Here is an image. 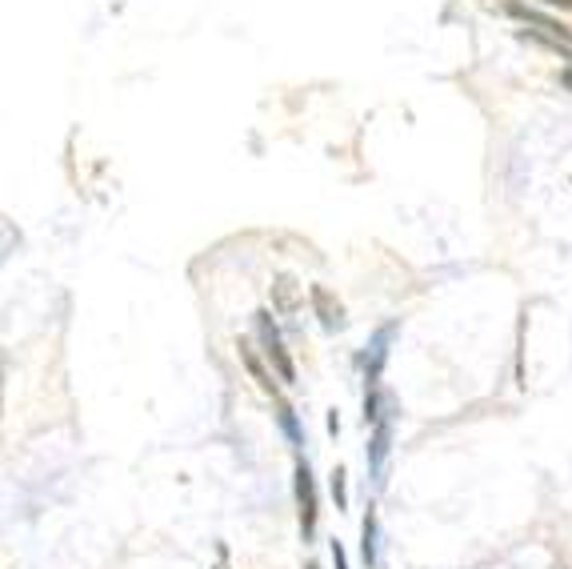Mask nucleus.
<instances>
[{
  "mask_svg": "<svg viewBox=\"0 0 572 569\" xmlns=\"http://www.w3.org/2000/svg\"><path fill=\"white\" fill-rule=\"evenodd\" d=\"M344 469H333V498H336V509H348V490H344Z\"/></svg>",
  "mask_w": 572,
  "mask_h": 569,
  "instance_id": "obj_11",
  "label": "nucleus"
},
{
  "mask_svg": "<svg viewBox=\"0 0 572 569\" xmlns=\"http://www.w3.org/2000/svg\"><path fill=\"white\" fill-rule=\"evenodd\" d=\"M312 309H317L320 325H325L328 333L344 329V309H341V301H333V293H328L325 285H312Z\"/></svg>",
  "mask_w": 572,
  "mask_h": 569,
  "instance_id": "obj_6",
  "label": "nucleus"
},
{
  "mask_svg": "<svg viewBox=\"0 0 572 569\" xmlns=\"http://www.w3.org/2000/svg\"><path fill=\"white\" fill-rule=\"evenodd\" d=\"M388 445H393V417H380L377 433L369 441V469H372V481H385V461H388Z\"/></svg>",
  "mask_w": 572,
  "mask_h": 569,
  "instance_id": "obj_4",
  "label": "nucleus"
},
{
  "mask_svg": "<svg viewBox=\"0 0 572 569\" xmlns=\"http://www.w3.org/2000/svg\"><path fill=\"white\" fill-rule=\"evenodd\" d=\"M236 353H240V361H245L248 377H253V381L261 385V393H269V397L277 401V397H280V393H277V381H272V373H269V369H264V361L256 357L253 341H245V337H240V341H236Z\"/></svg>",
  "mask_w": 572,
  "mask_h": 569,
  "instance_id": "obj_5",
  "label": "nucleus"
},
{
  "mask_svg": "<svg viewBox=\"0 0 572 569\" xmlns=\"http://www.w3.org/2000/svg\"><path fill=\"white\" fill-rule=\"evenodd\" d=\"M296 509H301V538L312 541L317 533V485L309 461H296Z\"/></svg>",
  "mask_w": 572,
  "mask_h": 569,
  "instance_id": "obj_2",
  "label": "nucleus"
},
{
  "mask_svg": "<svg viewBox=\"0 0 572 569\" xmlns=\"http://www.w3.org/2000/svg\"><path fill=\"white\" fill-rule=\"evenodd\" d=\"M396 337V325H385L377 337H372V345H369V361H364V373H369V385L380 377V365H385V357H388V341Z\"/></svg>",
  "mask_w": 572,
  "mask_h": 569,
  "instance_id": "obj_8",
  "label": "nucleus"
},
{
  "mask_svg": "<svg viewBox=\"0 0 572 569\" xmlns=\"http://www.w3.org/2000/svg\"><path fill=\"white\" fill-rule=\"evenodd\" d=\"M544 4H552V8H565V13H572V0H544Z\"/></svg>",
  "mask_w": 572,
  "mask_h": 569,
  "instance_id": "obj_13",
  "label": "nucleus"
},
{
  "mask_svg": "<svg viewBox=\"0 0 572 569\" xmlns=\"http://www.w3.org/2000/svg\"><path fill=\"white\" fill-rule=\"evenodd\" d=\"M256 333H261V345H264V357L277 365V377L280 381H288L293 385L296 381V369H293V357H288V349H285V341H280V329L272 325V313L269 309H261L256 313Z\"/></svg>",
  "mask_w": 572,
  "mask_h": 569,
  "instance_id": "obj_1",
  "label": "nucleus"
},
{
  "mask_svg": "<svg viewBox=\"0 0 572 569\" xmlns=\"http://www.w3.org/2000/svg\"><path fill=\"white\" fill-rule=\"evenodd\" d=\"M560 80H565V88H572V69H565V72H560Z\"/></svg>",
  "mask_w": 572,
  "mask_h": 569,
  "instance_id": "obj_14",
  "label": "nucleus"
},
{
  "mask_svg": "<svg viewBox=\"0 0 572 569\" xmlns=\"http://www.w3.org/2000/svg\"><path fill=\"white\" fill-rule=\"evenodd\" d=\"M361 554L364 565H377V517H364V530H361Z\"/></svg>",
  "mask_w": 572,
  "mask_h": 569,
  "instance_id": "obj_9",
  "label": "nucleus"
},
{
  "mask_svg": "<svg viewBox=\"0 0 572 569\" xmlns=\"http://www.w3.org/2000/svg\"><path fill=\"white\" fill-rule=\"evenodd\" d=\"M333 565H336V569H348V562H344V549H341V541H333Z\"/></svg>",
  "mask_w": 572,
  "mask_h": 569,
  "instance_id": "obj_12",
  "label": "nucleus"
},
{
  "mask_svg": "<svg viewBox=\"0 0 572 569\" xmlns=\"http://www.w3.org/2000/svg\"><path fill=\"white\" fill-rule=\"evenodd\" d=\"M277 417H280V425H285V433L293 437V441H301V429H296V417H293V406H285V401L277 397Z\"/></svg>",
  "mask_w": 572,
  "mask_h": 569,
  "instance_id": "obj_10",
  "label": "nucleus"
},
{
  "mask_svg": "<svg viewBox=\"0 0 572 569\" xmlns=\"http://www.w3.org/2000/svg\"><path fill=\"white\" fill-rule=\"evenodd\" d=\"M272 309L285 313V317L301 309V285H296V277H277L272 281Z\"/></svg>",
  "mask_w": 572,
  "mask_h": 569,
  "instance_id": "obj_7",
  "label": "nucleus"
},
{
  "mask_svg": "<svg viewBox=\"0 0 572 569\" xmlns=\"http://www.w3.org/2000/svg\"><path fill=\"white\" fill-rule=\"evenodd\" d=\"M509 13L517 16V21L533 24V29H528V32H536V37H544L552 48H568V45H572V29H565V24L549 21V16L533 13V8H525V4H509Z\"/></svg>",
  "mask_w": 572,
  "mask_h": 569,
  "instance_id": "obj_3",
  "label": "nucleus"
}]
</instances>
